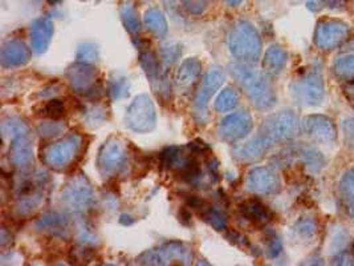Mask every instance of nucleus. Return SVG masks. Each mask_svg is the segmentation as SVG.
<instances>
[{"label":"nucleus","mask_w":354,"mask_h":266,"mask_svg":"<svg viewBox=\"0 0 354 266\" xmlns=\"http://www.w3.org/2000/svg\"><path fill=\"white\" fill-rule=\"evenodd\" d=\"M333 72L339 79H344V80L354 79V55L337 59L333 66Z\"/></svg>","instance_id":"obj_36"},{"label":"nucleus","mask_w":354,"mask_h":266,"mask_svg":"<svg viewBox=\"0 0 354 266\" xmlns=\"http://www.w3.org/2000/svg\"><path fill=\"white\" fill-rule=\"evenodd\" d=\"M15 200V213L17 216H32L44 205L47 200V188L17 193Z\"/></svg>","instance_id":"obj_19"},{"label":"nucleus","mask_w":354,"mask_h":266,"mask_svg":"<svg viewBox=\"0 0 354 266\" xmlns=\"http://www.w3.org/2000/svg\"><path fill=\"white\" fill-rule=\"evenodd\" d=\"M44 115L50 117L52 120L62 118L65 115V105L63 101L60 100H49L48 103L44 105Z\"/></svg>","instance_id":"obj_41"},{"label":"nucleus","mask_w":354,"mask_h":266,"mask_svg":"<svg viewBox=\"0 0 354 266\" xmlns=\"http://www.w3.org/2000/svg\"><path fill=\"white\" fill-rule=\"evenodd\" d=\"M254 128V118L248 111H239L225 117L218 128L222 140L235 143L248 136Z\"/></svg>","instance_id":"obj_12"},{"label":"nucleus","mask_w":354,"mask_h":266,"mask_svg":"<svg viewBox=\"0 0 354 266\" xmlns=\"http://www.w3.org/2000/svg\"><path fill=\"white\" fill-rule=\"evenodd\" d=\"M301 130V123L297 115L292 111H280L267 117L261 127L260 133L267 136L276 143L288 141L296 137Z\"/></svg>","instance_id":"obj_7"},{"label":"nucleus","mask_w":354,"mask_h":266,"mask_svg":"<svg viewBox=\"0 0 354 266\" xmlns=\"http://www.w3.org/2000/svg\"><path fill=\"white\" fill-rule=\"evenodd\" d=\"M84 139L79 133L68 134L63 139L47 144L40 150V159L44 166L55 170H64L80 156Z\"/></svg>","instance_id":"obj_3"},{"label":"nucleus","mask_w":354,"mask_h":266,"mask_svg":"<svg viewBox=\"0 0 354 266\" xmlns=\"http://www.w3.org/2000/svg\"><path fill=\"white\" fill-rule=\"evenodd\" d=\"M339 192L345 209L348 211L349 216L354 218V168L344 173L339 181Z\"/></svg>","instance_id":"obj_29"},{"label":"nucleus","mask_w":354,"mask_h":266,"mask_svg":"<svg viewBox=\"0 0 354 266\" xmlns=\"http://www.w3.org/2000/svg\"><path fill=\"white\" fill-rule=\"evenodd\" d=\"M342 132L346 147L351 150H354V118H346L342 123Z\"/></svg>","instance_id":"obj_44"},{"label":"nucleus","mask_w":354,"mask_h":266,"mask_svg":"<svg viewBox=\"0 0 354 266\" xmlns=\"http://www.w3.org/2000/svg\"><path fill=\"white\" fill-rule=\"evenodd\" d=\"M121 17L124 21L125 28L129 31L131 35H137L141 31V23H140V17L137 14L136 7L131 3H125L121 7Z\"/></svg>","instance_id":"obj_34"},{"label":"nucleus","mask_w":354,"mask_h":266,"mask_svg":"<svg viewBox=\"0 0 354 266\" xmlns=\"http://www.w3.org/2000/svg\"><path fill=\"white\" fill-rule=\"evenodd\" d=\"M66 79L71 87L80 94H85L93 88L96 83L97 72L92 64L76 63L66 71Z\"/></svg>","instance_id":"obj_17"},{"label":"nucleus","mask_w":354,"mask_h":266,"mask_svg":"<svg viewBox=\"0 0 354 266\" xmlns=\"http://www.w3.org/2000/svg\"><path fill=\"white\" fill-rule=\"evenodd\" d=\"M77 237L82 245H93L95 247L98 244V237L86 225L77 227Z\"/></svg>","instance_id":"obj_43"},{"label":"nucleus","mask_w":354,"mask_h":266,"mask_svg":"<svg viewBox=\"0 0 354 266\" xmlns=\"http://www.w3.org/2000/svg\"><path fill=\"white\" fill-rule=\"evenodd\" d=\"M290 154L299 159L312 172H319L325 166V159H324L322 153L315 148H310V147L297 148L296 150L290 152Z\"/></svg>","instance_id":"obj_26"},{"label":"nucleus","mask_w":354,"mask_h":266,"mask_svg":"<svg viewBox=\"0 0 354 266\" xmlns=\"http://www.w3.org/2000/svg\"><path fill=\"white\" fill-rule=\"evenodd\" d=\"M290 96L299 105L319 107L325 98V85L320 66H310L290 87Z\"/></svg>","instance_id":"obj_4"},{"label":"nucleus","mask_w":354,"mask_h":266,"mask_svg":"<svg viewBox=\"0 0 354 266\" xmlns=\"http://www.w3.org/2000/svg\"><path fill=\"white\" fill-rule=\"evenodd\" d=\"M225 80V73L223 69L219 66H212L209 72L202 79V83L199 85L195 100H194V108L195 114L198 116H206V111L209 107V100L216 94V91L223 85Z\"/></svg>","instance_id":"obj_11"},{"label":"nucleus","mask_w":354,"mask_h":266,"mask_svg":"<svg viewBox=\"0 0 354 266\" xmlns=\"http://www.w3.org/2000/svg\"><path fill=\"white\" fill-rule=\"evenodd\" d=\"M8 157H10V163L17 168H26L32 164V144L28 136L17 137L11 143Z\"/></svg>","instance_id":"obj_24"},{"label":"nucleus","mask_w":354,"mask_h":266,"mask_svg":"<svg viewBox=\"0 0 354 266\" xmlns=\"http://www.w3.org/2000/svg\"><path fill=\"white\" fill-rule=\"evenodd\" d=\"M100 57V53H98V48H97L96 44L93 43H85V44H81L77 51V60L81 63H86V64H93L96 63Z\"/></svg>","instance_id":"obj_39"},{"label":"nucleus","mask_w":354,"mask_h":266,"mask_svg":"<svg viewBox=\"0 0 354 266\" xmlns=\"http://www.w3.org/2000/svg\"><path fill=\"white\" fill-rule=\"evenodd\" d=\"M95 190L84 176H75L63 190V204L73 213H86L95 205Z\"/></svg>","instance_id":"obj_9"},{"label":"nucleus","mask_w":354,"mask_h":266,"mask_svg":"<svg viewBox=\"0 0 354 266\" xmlns=\"http://www.w3.org/2000/svg\"><path fill=\"white\" fill-rule=\"evenodd\" d=\"M125 123L130 131L136 133H149L156 128V105L149 95H140L131 101L127 111Z\"/></svg>","instance_id":"obj_8"},{"label":"nucleus","mask_w":354,"mask_h":266,"mask_svg":"<svg viewBox=\"0 0 354 266\" xmlns=\"http://www.w3.org/2000/svg\"><path fill=\"white\" fill-rule=\"evenodd\" d=\"M31 59V50L20 40L7 42L0 52V63L3 68L26 66Z\"/></svg>","instance_id":"obj_18"},{"label":"nucleus","mask_w":354,"mask_h":266,"mask_svg":"<svg viewBox=\"0 0 354 266\" xmlns=\"http://www.w3.org/2000/svg\"><path fill=\"white\" fill-rule=\"evenodd\" d=\"M225 1L228 7H238L242 4L243 0H225Z\"/></svg>","instance_id":"obj_47"},{"label":"nucleus","mask_w":354,"mask_h":266,"mask_svg":"<svg viewBox=\"0 0 354 266\" xmlns=\"http://www.w3.org/2000/svg\"><path fill=\"white\" fill-rule=\"evenodd\" d=\"M243 218L257 228H263L272 221V212L258 200H250L239 206Z\"/></svg>","instance_id":"obj_21"},{"label":"nucleus","mask_w":354,"mask_h":266,"mask_svg":"<svg viewBox=\"0 0 354 266\" xmlns=\"http://www.w3.org/2000/svg\"><path fill=\"white\" fill-rule=\"evenodd\" d=\"M295 237L303 244H310L316 240L317 233H319V227L315 218L310 217H303L299 220L293 228Z\"/></svg>","instance_id":"obj_27"},{"label":"nucleus","mask_w":354,"mask_h":266,"mask_svg":"<svg viewBox=\"0 0 354 266\" xmlns=\"http://www.w3.org/2000/svg\"><path fill=\"white\" fill-rule=\"evenodd\" d=\"M230 71L254 107L261 111L274 108L277 96L274 84L270 80L267 72H261L252 68L251 64L244 63L232 64L230 66Z\"/></svg>","instance_id":"obj_1"},{"label":"nucleus","mask_w":354,"mask_h":266,"mask_svg":"<svg viewBox=\"0 0 354 266\" xmlns=\"http://www.w3.org/2000/svg\"><path fill=\"white\" fill-rule=\"evenodd\" d=\"M239 101H241V98H239L238 92L234 88L227 87L221 92V95L215 101V109L221 114L234 111L239 105Z\"/></svg>","instance_id":"obj_32"},{"label":"nucleus","mask_w":354,"mask_h":266,"mask_svg":"<svg viewBox=\"0 0 354 266\" xmlns=\"http://www.w3.org/2000/svg\"><path fill=\"white\" fill-rule=\"evenodd\" d=\"M348 3L349 0H325V6L330 10H342Z\"/></svg>","instance_id":"obj_45"},{"label":"nucleus","mask_w":354,"mask_h":266,"mask_svg":"<svg viewBox=\"0 0 354 266\" xmlns=\"http://www.w3.org/2000/svg\"><path fill=\"white\" fill-rule=\"evenodd\" d=\"M228 47L232 56L241 63H258L261 55V39L258 30L250 21L236 23L230 33Z\"/></svg>","instance_id":"obj_2"},{"label":"nucleus","mask_w":354,"mask_h":266,"mask_svg":"<svg viewBox=\"0 0 354 266\" xmlns=\"http://www.w3.org/2000/svg\"><path fill=\"white\" fill-rule=\"evenodd\" d=\"M1 133L4 139H8L14 141L17 137L28 136L30 133V127L27 123L19 117H7L1 123Z\"/></svg>","instance_id":"obj_28"},{"label":"nucleus","mask_w":354,"mask_h":266,"mask_svg":"<svg viewBox=\"0 0 354 266\" xmlns=\"http://www.w3.org/2000/svg\"><path fill=\"white\" fill-rule=\"evenodd\" d=\"M346 94H348L352 99H354V85H351V87L346 88Z\"/></svg>","instance_id":"obj_48"},{"label":"nucleus","mask_w":354,"mask_h":266,"mask_svg":"<svg viewBox=\"0 0 354 266\" xmlns=\"http://www.w3.org/2000/svg\"><path fill=\"white\" fill-rule=\"evenodd\" d=\"M193 261V249L177 241L166 242L156 249L146 250L138 258V263L144 265H190Z\"/></svg>","instance_id":"obj_6"},{"label":"nucleus","mask_w":354,"mask_h":266,"mask_svg":"<svg viewBox=\"0 0 354 266\" xmlns=\"http://www.w3.org/2000/svg\"><path fill=\"white\" fill-rule=\"evenodd\" d=\"M202 72V64L198 59H186L178 68L176 75V85L179 92H189L199 80Z\"/></svg>","instance_id":"obj_22"},{"label":"nucleus","mask_w":354,"mask_h":266,"mask_svg":"<svg viewBox=\"0 0 354 266\" xmlns=\"http://www.w3.org/2000/svg\"><path fill=\"white\" fill-rule=\"evenodd\" d=\"M245 188L255 195H274L280 190L281 183L274 169L258 166L247 175Z\"/></svg>","instance_id":"obj_13"},{"label":"nucleus","mask_w":354,"mask_h":266,"mask_svg":"<svg viewBox=\"0 0 354 266\" xmlns=\"http://www.w3.org/2000/svg\"><path fill=\"white\" fill-rule=\"evenodd\" d=\"M288 63V53L281 46H271L263 60V66L268 75H280Z\"/></svg>","instance_id":"obj_25"},{"label":"nucleus","mask_w":354,"mask_h":266,"mask_svg":"<svg viewBox=\"0 0 354 266\" xmlns=\"http://www.w3.org/2000/svg\"><path fill=\"white\" fill-rule=\"evenodd\" d=\"M161 55L163 62L167 66H173L174 63H177L178 59L180 57L182 48H180V46L178 43L169 42V43H165L162 46Z\"/></svg>","instance_id":"obj_40"},{"label":"nucleus","mask_w":354,"mask_h":266,"mask_svg":"<svg viewBox=\"0 0 354 266\" xmlns=\"http://www.w3.org/2000/svg\"><path fill=\"white\" fill-rule=\"evenodd\" d=\"M281 253H283V245H281L280 238H279L274 233L268 234V237H267V256H268L270 258L274 260V258H277Z\"/></svg>","instance_id":"obj_42"},{"label":"nucleus","mask_w":354,"mask_h":266,"mask_svg":"<svg viewBox=\"0 0 354 266\" xmlns=\"http://www.w3.org/2000/svg\"><path fill=\"white\" fill-rule=\"evenodd\" d=\"M274 145V143L271 139L259 133V136L254 137L252 140L244 143L242 145L234 147L232 154L235 159L243 163H255L261 160Z\"/></svg>","instance_id":"obj_15"},{"label":"nucleus","mask_w":354,"mask_h":266,"mask_svg":"<svg viewBox=\"0 0 354 266\" xmlns=\"http://www.w3.org/2000/svg\"><path fill=\"white\" fill-rule=\"evenodd\" d=\"M144 21L147 30L150 33H154L158 37L166 36V33L169 31V26H167V20L165 15L162 14L158 8H150L146 11Z\"/></svg>","instance_id":"obj_30"},{"label":"nucleus","mask_w":354,"mask_h":266,"mask_svg":"<svg viewBox=\"0 0 354 266\" xmlns=\"http://www.w3.org/2000/svg\"><path fill=\"white\" fill-rule=\"evenodd\" d=\"M36 229L49 236L66 237L71 231V221L63 213L52 212L44 215L36 222Z\"/></svg>","instance_id":"obj_23"},{"label":"nucleus","mask_w":354,"mask_h":266,"mask_svg":"<svg viewBox=\"0 0 354 266\" xmlns=\"http://www.w3.org/2000/svg\"><path fill=\"white\" fill-rule=\"evenodd\" d=\"M301 131L308 137L320 143H335L337 140V130L335 123L324 115H309L301 121Z\"/></svg>","instance_id":"obj_14"},{"label":"nucleus","mask_w":354,"mask_h":266,"mask_svg":"<svg viewBox=\"0 0 354 266\" xmlns=\"http://www.w3.org/2000/svg\"><path fill=\"white\" fill-rule=\"evenodd\" d=\"M202 218L209 224V227H212L215 231L223 232L228 227V220L225 211L216 208V206H206L202 209L201 213Z\"/></svg>","instance_id":"obj_31"},{"label":"nucleus","mask_w":354,"mask_h":266,"mask_svg":"<svg viewBox=\"0 0 354 266\" xmlns=\"http://www.w3.org/2000/svg\"><path fill=\"white\" fill-rule=\"evenodd\" d=\"M352 254H353V257H354V245H353V249H352Z\"/></svg>","instance_id":"obj_49"},{"label":"nucleus","mask_w":354,"mask_h":266,"mask_svg":"<svg viewBox=\"0 0 354 266\" xmlns=\"http://www.w3.org/2000/svg\"><path fill=\"white\" fill-rule=\"evenodd\" d=\"M351 33V28L346 23L326 19L322 20L315 31V44L322 51L336 50L339 47Z\"/></svg>","instance_id":"obj_10"},{"label":"nucleus","mask_w":354,"mask_h":266,"mask_svg":"<svg viewBox=\"0 0 354 266\" xmlns=\"http://www.w3.org/2000/svg\"><path fill=\"white\" fill-rule=\"evenodd\" d=\"M53 23L48 17H40L33 21L31 27V44L32 51L36 53H44L48 50L49 44L53 37Z\"/></svg>","instance_id":"obj_20"},{"label":"nucleus","mask_w":354,"mask_h":266,"mask_svg":"<svg viewBox=\"0 0 354 266\" xmlns=\"http://www.w3.org/2000/svg\"><path fill=\"white\" fill-rule=\"evenodd\" d=\"M324 6H325V0H306V7L312 12L320 11Z\"/></svg>","instance_id":"obj_46"},{"label":"nucleus","mask_w":354,"mask_h":266,"mask_svg":"<svg viewBox=\"0 0 354 266\" xmlns=\"http://www.w3.org/2000/svg\"><path fill=\"white\" fill-rule=\"evenodd\" d=\"M140 62H141V66L145 71L147 79L151 82L153 87L156 88V91L158 94H161L162 96L165 94H169V91H170L169 82H167L166 75L161 71V64L158 62L157 55L151 51H145V52L141 53Z\"/></svg>","instance_id":"obj_16"},{"label":"nucleus","mask_w":354,"mask_h":266,"mask_svg":"<svg viewBox=\"0 0 354 266\" xmlns=\"http://www.w3.org/2000/svg\"><path fill=\"white\" fill-rule=\"evenodd\" d=\"M129 160V152L127 143L117 136L109 137L100 148L97 156V168L102 177H115Z\"/></svg>","instance_id":"obj_5"},{"label":"nucleus","mask_w":354,"mask_h":266,"mask_svg":"<svg viewBox=\"0 0 354 266\" xmlns=\"http://www.w3.org/2000/svg\"><path fill=\"white\" fill-rule=\"evenodd\" d=\"M106 118H108V111L104 105H100V104L89 105L86 108V112H84V120L92 128L101 125Z\"/></svg>","instance_id":"obj_37"},{"label":"nucleus","mask_w":354,"mask_h":266,"mask_svg":"<svg viewBox=\"0 0 354 266\" xmlns=\"http://www.w3.org/2000/svg\"><path fill=\"white\" fill-rule=\"evenodd\" d=\"M176 1L178 7L190 17L203 15L211 6V0H176Z\"/></svg>","instance_id":"obj_35"},{"label":"nucleus","mask_w":354,"mask_h":266,"mask_svg":"<svg viewBox=\"0 0 354 266\" xmlns=\"http://www.w3.org/2000/svg\"><path fill=\"white\" fill-rule=\"evenodd\" d=\"M65 131H66V125L64 123H60L56 120L44 121L37 127V133L40 134V137L47 139V140L56 139V137L64 134Z\"/></svg>","instance_id":"obj_38"},{"label":"nucleus","mask_w":354,"mask_h":266,"mask_svg":"<svg viewBox=\"0 0 354 266\" xmlns=\"http://www.w3.org/2000/svg\"><path fill=\"white\" fill-rule=\"evenodd\" d=\"M109 92L113 100H122L129 96L130 80L122 73L114 72L109 82Z\"/></svg>","instance_id":"obj_33"}]
</instances>
